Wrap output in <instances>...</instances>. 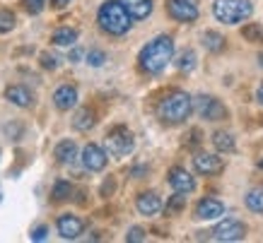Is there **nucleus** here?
<instances>
[{
    "mask_svg": "<svg viewBox=\"0 0 263 243\" xmlns=\"http://www.w3.org/2000/svg\"><path fill=\"white\" fill-rule=\"evenodd\" d=\"M196 65H198V55H196V51H193V48L181 51V55L176 58V68H179V70H183V72H191Z\"/></svg>",
    "mask_w": 263,
    "mask_h": 243,
    "instance_id": "obj_23",
    "label": "nucleus"
},
{
    "mask_svg": "<svg viewBox=\"0 0 263 243\" xmlns=\"http://www.w3.org/2000/svg\"><path fill=\"white\" fill-rule=\"evenodd\" d=\"M53 154H56V159L61 161V164H72L75 157H78V145H75L72 140L58 142L56 149H53Z\"/></svg>",
    "mask_w": 263,
    "mask_h": 243,
    "instance_id": "obj_18",
    "label": "nucleus"
},
{
    "mask_svg": "<svg viewBox=\"0 0 263 243\" xmlns=\"http://www.w3.org/2000/svg\"><path fill=\"white\" fill-rule=\"evenodd\" d=\"M104 60H106V53H104V51H89L87 53V63L92 65V68L104 65Z\"/></svg>",
    "mask_w": 263,
    "mask_h": 243,
    "instance_id": "obj_30",
    "label": "nucleus"
},
{
    "mask_svg": "<svg viewBox=\"0 0 263 243\" xmlns=\"http://www.w3.org/2000/svg\"><path fill=\"white\" fill-rule=\"evenodd\" d=\"M17 24V17L15 12H10V10H0V34H8L15 29Z\"/></svg>",
    "mask_w": 263,
    "mask_h": 243,
    "instance_id": "obj_27",
    "label": "nucleus"
},
{
    "mask_svg": "<svg viewBox=\"0 0 263 243\" xmlns=\"http://www.w3.org/2000/svg\"><path fill=\"white\" fill-rule=\"evenodd\" d=\"M53 104H56L58 111L75 109V104H78V89L72 85H61L56 92H53Z\"/></svg>",
    "mask_w": 263,
    "mask_h": 243,
    "instance_id": "obj_14",
    "label": "nucleus"
},
{
    "mask_svg": "<svg viewBox=\"0 0 263 243\" xmlns=\"http://www.w3.org/2000/svg\"><path fill=\"white\" fill-rule=\"evenodd\" d=\"M82 55H85V53H82L80 48H72V51H70V60H72V63H80Z\"/></svg>",
    "mask_w": 263,
    "mask_h": 243,
    "instance_id": "obj_34",
    "label": "nucleus"
},
{
    "mask_svg": "<svg viewBox=\"0 0 263 243\" xmlns=\"http://www.w3.org/2000/svg\"><path fill=\"white\" fill-rule=\"evenodd\" d=\"M224 214V205L215 197H203L196 207V217L198 219H217V217H222Z\"/></svg>",
    "mask_w": 263,
    "mask_h": 243,
    "instance_id": "obj_15",
    "label": "nucleus"
},
{
    "mask_svg": "<svg viewBox=\"0 0 263 243\" xmlns=\"http://www.w3.org/2000/svg\"><path fill=\"white\" fill-rule=\"evenodd\" d=\"M213 145H215V149L222 152V154H230V152H234V147H237L232 133H227V130H217V133L213 135Z\"/></svg>",
    "mask_w": 263,
    "mask_h": 243,
    "instance_id": "obj_22",
    "label": "nucleus"
},
{
    "mask_svg": "<svg viewBox=\"0 0 263 243\" xmlns=\"http://www.w3.org/2000/svg\"><path fill=\"white\" fill-rule=\"evenodd\" d=\"M106 161H109V157H106V149L104 147L95 145V142L85 145V149H82V164H85V169H89V171H104Z\"/></svg>",
    "mask_w": 263,
    "mask_h": 243,
    "instance_id": "obj_9",
    "label": "nucleus"
},
{
    "mask_svg": "<svg viewBox=\"0 0 263 243\" xmlns=\"http://www.w3.org/2000/svg\"><path fill=\"white\" fill-rule=\"evenodd\" d=\"M193 169L203 176H217L224 171V161L217 154H208V152H198L193 157Z\"/></svg>",
    "mask_w": 263,
    "mask_h": 243,
    "instance_id": "obj_10",
    "label": "nucleus"
},
{
    "mask_svg": "<svg viewBox=\"0 0 263 243\" xmlns=\"http://www.w3.org/2000/svg\"><path fill=\"white\" fill-rule=\"evenodd\" d=\"M200 41H203V46L210 51V53H220V51H224V36L220 32H213V29H208V32H203V36H200Z\"/></svg>",
    "mask_w": 263,
    "mask_h": 243,
    "instance_id": "obj_21",
    "label": "nucleus"
},
{
    "mask_svg": "<svg viewBox=\"0 0 263 243\" xmlns=\"http://www.w3.org/2000/svg\"><path fill=\"white\" fill-rule=\"evenodd\" d=\"M126 241L128 243H140V241H145V231L140 227H133L130 231L126 234Z\"/></svg>",
    "mask_w": 263,
    "mask_h": 243,
    "instance_id": "obj_31",
    "label": "nucleus"
},
{
    "mask_svg": "<svg viewBox=\"0 0 263 243\" xmlns=\"http://www.w3.org/2000/svg\"><path fill=\"white\" fill-rule=\"evenodd\" d=\"M193 111L198 113L203 120H222L227 118V109H224V104L220 99L210 94H200L196 96V102H193Z\"/></svg>",
    "mask_w": 263,
    "mask_h": 243,
    "instance_id": "obj_6",
    "label": "nucleus"
},
{
    "mask_svg": "<svg viewBox=\"0 0 263 243\" xmlns=\"http://www.w3.org/2000/svg\"><path fill=\"white\" fill-rule=\"evenodd\" d=\"M5 99H8L10 104H15V106H20V109H29L34 104V94L27 89L24 85H12L5 89Z\"/></svg>",
    "mask_w": 263,
    "mask_h": 243,
    "instance_id": "obj_16",
    "label": "nucleus"
},
{
    "mask_svg": "<svg viewBox=\"0 0 263 243\" xmlns=\"http://www.w3.org/2000/svg\"><path fill=\"white\" fill-rule=\"evenodd\" d=\"M72 195V186L68 180H58L53 190H51V197H53V202H65V200H70Z\"/></svg>",
    "mask_w": 263,
    "mask_h": 243,
    "instance_id": "obj_25",
    "label": "nucleus"
},
{
    "mask_svg": "<svg viewBox=\"0 0 263 243\" xmlns=\"http://www.w3.org/2000/svg\"><path fill=\"white\" fill-rule=\"evenodd\" d=\"M136 207H138V212H140L143 217H157L164 205H162V197L157 195L155 190H145V193L138 195Z\"/></svg>",
    "mask_w": 263,
    "mask_h": 243,
    "instance_id": "obj_12",
    "label": "nucleus"
},
{
    "mask_svg": "<svg viewBox=\"0 0 263 243\" xmlns=\"http://www.w3.org/2000/svg\"><path fill=\"white\" fill-rule=\"evenodd\" d=\"M51 41L61 48H70V46H75V41H78V29H72V27H61V29L53 32Z\"/></svg>",
    "mask_w": 263,
    "mask_h": 243,
    "instance_id": "obj_20",
    "label": "nucleus"
},
{
    "mask_svg": "<svg viewBox=\"0 0 263 243\" xmlns=\"http://www.w3.org/2000/svg\"><path fill=\"white\" fill-rule=\"evenodd\" d=\"M46 234H48L46 227H36L32 231V241H44V238H46Z\"/></svg>",
    "mask_w": 263,
    "mask_h": 243,
    "instance_id": "obj_33",
    "label": "nucleus"
},
{
    "mask_svg": "<svg viewBox=\"0 0 263 243\" xmlns=\"http://www.w3.org/2000/svg\"><path fill=\"white\" fill-rule=\"evenodd\" d=\"M51 3H53V8L61 10V8H65V5H70L72 0H51Z\"/></svg>",
    "mask_w": 263,
    "mask_h": 243,
    "instance_id": "obj_35",
    "label": "nucleus"
},
{
    "mask_svg": "<svg viewBox=\"0 0 263 243\" xmlns=\"http://www.w3.org/2000/svg\"><path fill=\"white\" fill-rule=\"evenodd\" d=\"M56 229L63 238L72 241V238H78V236L85 231V221H82L80 217H75V214H61L56 221Z\"/></svg>",
    "mask_w": 263,
    "mask_h": 243,
    "instance_id": "obj_13",
    "label": "nucleus"
},
{
    "mask_svg": "<svg viewBox=\"0 0 263 243\" xmlns=\"http://www.w3.org/2000/svg\"><path fill=\"white\" fill-rule=\"evenodd\" d=\"M167 12L172 19L181 24H193L198 19V0H167Z\"/></svg>",
    "mask_w": 263,
    "mask_h": 243,
    "instance_id": "obj_7",
    "label": "nucleus"
},
{
    "mask_svg": "<svg viewBox=\"0 0 263 243\" xmlns=\"http://www.w3.org/2000/svg\"><path fill=\"white\" fill-rule=\"evenodd\" d=\"M256 102H258V104L263 106V82H261V87L256 89Z\"/></svg>",
    "mask_w": 263,
    "mask_h": 243,
    "instance_id": "obj_36",
    "label": "nucleus"
},
{
    "mask_svg": "<svg viewBox=\"0 0 263 243\" xmlns=\"http://www.w3.org/2000/svg\"><path fill=\"white\" fill-rule=\"evenodd\" d=\"M44 8H46V0H24V10L29 15H39Z\"/></svg>",
    "mask_w": 263,
    "mask_h": 243,
    "instance_id": "obj_29",
    "label": "nucleus"
},
{
    "mask_svg": "<svg viewBox=\"0 0 263 243\" xmlns=\"http://www.w3.org/2000/svg\"><path fill=\"white\" fill-rule=\"evenodd\" d=\"M41 65H44L46 70H56V68H58V58H53L51 53H41Z\"/></svg>",
    "mask_w": 263,
    "mask_h": 243,
    "instance_id": "obj_32",
    "label": "nucleus"
},
{
    "mask_svg": "<svg viewBox=\"0 0 263 243\" xmlns=\"http://www.w3.org/2000/svg\"><path fill=\"white\" fill-rule=\"evenodd\" d=\"M213 15H215L217 22L234 27L239 22H247L249 17L254 15V5H251V0H215Z\"/></svg>",
    "mask_w": 263,
    "mask_h": 243,
    "instance_id": "obj_4",
    "label": "nucleus"
},
{
    "mask_svg": "<svg viewBox=\"0 0 263 243\" xmlns=\"http://www.w3.org/2000/svg\"><path fill=\"white\" fill-rule=\"evenodd\" d=\"M241 36L247 41H251V44H261L263 41V29L258 22H251V24H244L241 27Z\"/></svg>",
    "mask_w": 263,
    "mask_h": 243,
    "instance_id": "obj_26",
    "label": "nucleus"
},
{
    "mask_svg": "<svg viewBox=\"0 0 263 243\" xmlns=\"http://www.w3.org/2000/svg\"><path fill=\"white\" fill-rule=\"evenodd\" d=\"M193 111V99L186 92H172L169 96H164L160 102V109H157V113H160V118L164 120V123H169V126H179V123H183L186 118L191 116Z\"/></svg>",
    "mask_w": 263,
    "mask_h": 243,
    "instance_id": "obj_3",
    "label": "nucleus"
},
{
    "mask_svg": "<svg viewBox=\"0 0 263 243\" xmlns=\"http://www.w3.org/2000/svg\"><path fill=\"white\" fill-rule=\"evenodd\" d=\"M169 186L174 188V193H183V195H189V193L196 190V178H193L186 169L174 166V169L169 171Z\"/></svg>",
    "mask_w": 263,
    "mask_h": 243,
    "instance_id": "obj_11",
    "label": "nucleus"
},
{
    "mask_svg": "<svg viewBox=\"0 0 263 243\" xmlns=\"http://www.w3.org/2000/svg\"><path fill=\"white\" fill-rule=\"evenodd\" d=\"M244 236H247V227H244L239 219H222L213 229V238H215V241H222V243L244 241Z\"/></svg>",
    "mask_w": 263,
    "mask_h": 243,
    "instance_id": "obj_8",
    "label": "nucleus"
},
{
    "mask_svg": "<svg viewBox=\"0 0 263 243\" xmlns=\"http://www.w3.org/2000/svg\"><path fill=\"white\" fill-rule=\"evenodd\" d=\"M174 58V41L172 36L162 34V36H155L150 44H145L140 55H138V63H140V70L147 72V75H160Z\"/></svg>",
    "mask_w": 263,
    "mask_h": 243,
    "instance_id": "obj_1",
    "label": "nucleus"
},
{
    "mask_svg": "<svg viewBox=\"0 0 263 243\" xmlns=\"http://www.w3.org/2000/svg\"><path fill=\"white\" fill-rule=\"evenodd\" d=\"M119 3L126 8V12L133 17V19H145V17H150L152 8H155L152 0H119Z\"/></svg>",
    "mask_w": 263,
    "mask_h": 243,
    "instance_id": "obj_17",
    "label": "nucleus"
},
{
    "mask_svg": "<svg viewBox=\"0 0 263 243\" xmlns=\"http://www.w3.org/2000/svg\"><path fill=\"white\" fill-rule=\"evenodd\" d=\"M95 123H97V118H95V111L92 109H80L75 116H72V128H75V130H80V133L92 130Z\"/></svg>",
    "mask_w": 263,
    "mask_h": 243,
    "instance_id": "obj_19",
    "label": "nucleus"
},
{
    "mask_svg": "<svg viewBox=\"0 0 263 243\" xmlns=\"http://www.w3.org/2000/svg\"><path fill=\"white\" fill-rule=\"evenodd\" d=\"M183 207H186V195H183V193H174V195L169 197V202L164 205L167 214H176V212H181Z\"/></svg>",
    "mask_w": 263,
    "mask_h": 243,
    "instance_id": "obj_28",
    "label": "nucleus"
},
{
    "mask_svg": "<svg viewBox=\"0 0 263 243\" xmlns=\"http://www.w3.org/2000/svg\"><path fill=\"white\" fill-rule=\"evenodd\" d=\"M97 22L106 34L111 36H123L133 24V17L126 12V8L121 5L119 0H106L99 12H97Z\"/></svg>",
    "mask_w": 263,
    "mask_h": 243,
    "instance_id": "obj_2",
    "label": "nucleus"
},
{
    "mask_svg": "<svg viewBox=\"0 0 263 243\" xmlns=\"http://www.w3.org/2000/svg\"><path fill=\"white\" fill-rule=\"evenodd\" d=\"M258 65H261V68H263V53L258 55Z\"/></svg>",
    "mask_w": 263,
    "mask_h": 243,
    "instance_id": "obj_37",
    "label": "nucleus"
},
{
    "mask_svg": "<svg viewBox=\"0 0 263 243\" xmlns=\"http://www.w3.org/2000/svg\"><path fill=\"white\" fill-rule=\"evenodd\" d=\"M133 147H136V140L126 126H116L106 135V154H111V157H126L133 152Z\"/></svg>",
    "mask_w": 263,
    "mask_h": 243,
    "instance_id": "obj_5",
    "label": "nucleus"
},
{
    "mask_svg": "<svg viewBox=\"0 0 263 243\" xmlns=\"http://www.w3.org/2000/svg\"><path fill=\"white\" fill-rule=\"evenodd\" d=\"M247 207L256 214H263V188H251L247 193Z\"/></svg>",
    "mask_w": 263,
    "mask_h": 243,
    "instance_id": "obj_24",
    "label": "nucleus"
}]
</instances>
